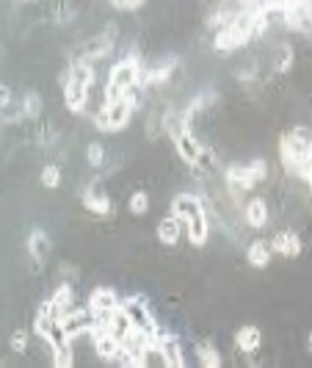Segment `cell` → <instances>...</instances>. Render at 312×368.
Masks as SVG:
<instances>
[{"label":"cell","mask_w":312,"mask_h":368,"mask_svg":"<svg viewBox=\"0 0 312 368\" xmlns=\"http://www.w3.org/2000/svg\"><path fill=\"white\" fill-rule=\"evenodd\" d=\"M50 355H52V366L55 368H72L75 366V352H72V346H69V343L52 346Z\"/></svg>","instance_id":"obj_26"},{"label":"cell","mask_w":312,"mask_h":368,"mask_svg":"<svg viewBox=\"0 0 312 368\" xmlns=\"http://www.w3.org/2000/svg\"><path fill=\"white\" fill-rule=\"evenodd\" d=\"M172 141H174V150H177V156L188 163V166H202V169H210L213 163H216V156H213V150L208 147H202V141L194 136L191 128H180V131L172 136Z\"/></svg>","instance_id":"obj_6"},{"label":"cell","mask_w":312,"mask_h":368,"mask_svg":"<svg viewBox=\"0 0 312 368\" xmlns=\"http://www.w3.org/2000/svg\"><path fill=\"white\" fill-rule=\"evenodd\" d=\"M262 343V332L255 327V324H246V327H240L238 332H235V349L240 352V355H255L257 349H260Z\"/></svg>","instance_id":"obj_19"},{"label":"cell","mask_w":312,"mask_h":368,"mask_svg":"<svg viewBox=\"0 0 312 368\" xmlns=\"http://www.w3.org/2000/svg\"><path fill=\"white\" fill-rule=\"evenodd\" d=\"M194 352H196V360H199V366L202 368H218L221 366V355H218V349H216L210 341H199L196 346H194Z\"/></svg>","instance_id":"obj_24"},{"label":"cell","mask_w":312,"mask_h":368,"mask_svg":"<svg viewBox=\"0 0 312 368\" xmlns=\"http://www.w3.org/2000/svg\"><path fill=\"white\" fill-rule=\"evenodd\" d=\"M122 310H125L128 318H130L133 330L150 335L152 341H160V338L166 335V330L157 324L155 315L150 313V305H147L144 296H125V299H122Z\"/></svg>","instance_id":"obj_7"},{"label":"cell","mask_w":312,"mask_h":368,"mask_svg":"<svg viewBox=\"0 0 312 368\" xmlns=\"http://www.w3.org/2000/svg\"><path fill=\"white\" fill-rule=\"evenodd\" d=\"M271 258H274V249H271V244L262 241V238L252 241L249 249H246V261H249V266H255V269H265V266L271 263Z\"/></svg>","instance_id":"obj_23"},{"label":"cell","mask_w":312,"mask_h":368,"mask_svg":"<svg viewBox=\"0 0 312 368\" xmlns=\"http://www.w3.org/2000/svg\"><path fill=\"white\" fill-rule=\"evenodd\" d=\"M271 249H274V255H282V258H299L301 255V241L296 233H277V236L271 238Z\"/></svg>","instance_id":"obj_21"},{"label":"cell","mask_w":312,"mask_h":368,"mask_svg":"<svg viewBox=\"0 0 312 368\" xmlns=\"http://www.w3.org/2000/svg\"><path fill=\"white\" fill-rule=\"evenodd\" d=\"M141 75H144V64L138 55H125L119 58L111 72H108V83H105V100H119L125 94H130L135 89H141Z\"/></svg>","instance_id":"obj_4"},{"label":"cell","mask_w":312,"mask_h":368,"mask_svg":"<svg viewBox=\"0 0 312 368\" xmlns=\"http://www.w3.org/2000/svg\"><path fill=\"white\" fill-rule=\"evenodd\" d=\"M39 183L45 185V188H58L61 185V169L55 163H48L42 169V175H39Z\"/></svg>","instance_id":"obj_29"},{"label":"cell","mask_w":312,"mask_h":368,"mask_svg":"<svg viewBox=\"0 0 312 368\" xmlns=\"http://www.w3.org/2000/svg\"><path fill=\"white\" fill-rule=\"evenodd\" d=\"M17 114H20V119H39V114H42V97L36 92H26L23 100H20Z\"/></svg>","instance_id":"obj_25"},{"label":"cell","mask_w":312,"mask_h":368,"mask_svg":"<svg viewBox=\"0 0 312 368\" xmlns=\"http://www.w3.org/2000/svg\"><path fill=\"white\" fill-rule=\"evenodd\" d=\"M182 230H185V224H182V222L177 219V216H174V213H172V210H169V213H166V216L157 222L155 233H157V241H160V244H166V247H174V244L180 241Z\"/></svg>","instance_id":"obj_17"},{"label":"cell","mask_w":312,"mask_h":368,"mask_svg":"<svg viewBox=\"0 0 312 368\" xmlns=\"http://www.w3.org/2000/svg\"><path fill=\"white\" fill-rule=\"evenodd\" d=\"M160 355H163V366L166 368H182L185 366V355H182V346H180V338H174V335H163L160 341Z\"/></svg>","instance_id":"obj_20"},{"label":"cell","mask_w":312,"mask_h":368,"mask_svg":"<svg viewBox=\"0 0 312 368\" xmlns=\"http://www.w3.org/2000/svg\"><path fill=\"white\" fill-rule=\"evenodd\" d=\"M28 343H30V335H28L26 330H14V335L9 338V346H11L14 355H23L28 349Z\"/></svg>","instance_id":"obj_31"},{"label":"cell","mask_w":312,"mask_h":368,"mask_svg":"<svg viewBox=\"0 0 312 368\" xmlns=\"http://www.w3.org/2000/svg\"><path fill=\"white\" fill-rule=\"evenodd\" d=\"M293 67V48L290 45H279V50H277V64H274V72H287Z\"/></svg>","instance_id":"obj_28"},{"label":"cell","mask_w":312,"mask_h":368,"mask_svg":"<svg viewBox=\"0 0 312 368\" xmlns=\"http://www.w3.org/2000/svg\"><path fill=\"white\" fill-rule=\"evenodd\" d=\"M83 208L97 213V216H111V213H113V202H111V197L103 194V191L86 188V191H83Z\"/></svg>","instance_id":"obj_22"},{"label":"cell","mask_w":312,"mask_h":368,"mask_svg":"<svg viewBox=\"0 0 312 368\" xmlns=\"http://www.w3.org/2000/svg\"><path fill=\"white\" fill-rule=\"evenodd\" d=\"M185 236L188 241L194 244V247H205L210 238V219H208V208L196 210V213H191L185 222Z\"/></svg>","instance_id":"obj_11"},{"label":"cell","mask_w":312,"mask_h":368,"mask_svg":"<svg viewBox=\"0 0 312 368\" xmlns=\"http://www.w3.org/2000/svg\"><path fill=\"white\" fill-rule=\"evenodd\" d=\"M113 45H116V26H108L103 31V33H97V36H91L83 48H80V55L78 58H83V61H103V58H108L111 53H113Z\"/></svg>","instance_id":"obj_8"},{"label":"cell","mask_w":312,"mask_h":368,"mask_svg":"<svg viewBox=\"0 0 312 368\" xmlns=\"http://www.w3.org/2000/svg\"><path fill=\"white\" fill-rule=\"evenodd\" d=\"M11 89H9V86H3V83H0V111H3V114H6V111H9V108H11Z\"/></svg>","instance_id":"obj_32"},{"label":"cell","mask_w":312,"mask_h":368,"mask_svg":"<svg viewBox=\"0 0 312 368\" xmlns=\"http://www.w3.org/2000/svg\"><path fill=\"white\" fill-rule=\"evenodd\" d=\"M61 324H64V332H67V338L69 341H75L80 335H91L94 332V327H97V318L94 313L89 310V308H72L69 313L61 318Z\"/></svg>","instance_id":"obj_9"},{"label":"cell","mask_w":312,"mask_h":368,"mask_svg":"<svg viewBox=\"0 0 312 368\" xmlns=\"http://www.w3.org/2000/svg\"><path fill=\"white\" fill-rule=\"evenodd\" d=\"M177 58H166L155 67H144V75H141V89H155V86H163L169 83L172 75L177 72Z\"/></svg>","instance_id":"obj_12"},{"label":"cell","mask_w":312,"mask_h":368,"mask_svg":"<svg viewBox=\"0 0 312 368\" xmlns=\"http://www.w3.org/2000/svg\"><path fill=\"white\" fill-rule=\"evenodd\" d=\"M86 158H89V163L94 166V169H100L105 163V147L100 144V141H91L89 144V150H86Z\"/></svg>","instance_id":"obj_30"},{"label":"cell","mask_w":312,"mask_h":368,"mask_svg":"<svg viewBox=\"0 0 312 368\" xmlns=\"http://www.w3.org/2000/svg\"><path fill=\"white\" fill-rule=\"evenodd\" d=\"M128 208H130L133 216H144L150 210V194L147 191H135L130 200H128Z\"/></svg>","instance_id":"obj_27"},{"label":"cell","mask_w":312,"mask_h":368,"mask_svg":"<svg viewBox=\"0 0 312 368\" xmlns=\"http://www.w3.org/2000/svg\"><path fill=\"white\" fill-rule=\"evenodd\" d=\"M279 158L287 175L293 178H307L312 166V131L304 125H296L282 136L279 141Z\"/></svg>","instance_id":"obj_1"},{"label":"cell","mask_w":312,"mask_h":368,"mask_svg":"<svg viewBox=\"0 0 312 368\" xmlns=\"http://www.w3.org/2000/svg\"><path fill=\"white\" fill-rule=\"evenodd\" d=\"M122 305V299H119V293L113 288H108V286H100V288H94L89 293V302H86V308L94 313V318H103V315L113 313L116 308Z\"/></svg>","instance_id":"obj_10"},{"label":"cell","mask_w":312,"mask_h":368,"mask_svg":"<svg viewBox=\"0 0 312 368\" xmlns=\"http://www.w3.org/2000/svg\"><path fill=\"white\" fill-rule=\"evenodd\" d=\"M144 0H111L113 9H138Z\"/></svg>","instance_id":"obj_33"},{"label":"cell","mask_w":312,"mask_h":368,"mask_svg":"<svg viewBox=\"0 0 312 368\" xmlns=\"http://www.w3.org/2000/svg\"><path fill=\"white\" fill-rule=\"evenodd\" d=\"M45 305L50 308V313L55 315V318H64V315L75 308V291H72V286H69V283H61L58 288L52 291V296Z\"/></svg>","instance_id":"obj_16"},{"label":"cell","mask_w":312,"mask_h":368,"mask_svg":"<svg viewBox=\"0 0 312 368\" xmlns=\"http://www.w3.org/2000/svg\"><path fill=\"white\" fill-rule=\"evenodd\" d=\"M240 219L246 222V227H252V230H262L265 224H268V202L262 200V197H249L246 202H243V210H240Z\"/></svg>","instance_id":"obj_14"},{"label":"cell","mask_w":312,"mask_h":368,"mask_svg":"<svg viewBox=\"0 0 312 368\" xmlns=\"http://www.w3.org/2000/svg\"><path fill=\"white\" fill-rule=\"evenodd\" d=\"M94 78H97V72H94L91 61L75 58L69 64V70L64 72V105H67V111H72V114H83L86 111Z\"/></svg>","instance_id":"obj_2"},{"label":"cell","mask_w":312,"mask_h":368,"mask_svg":"<svg viewBox=\"0 0 312 368\" xmlns=\"http://www.w3.org/2000/svg\"><path fill=\"white\" fill-rule=\"evenodd\" d=\"M307 343H310V352H312V332H310V338H307Z\"/></svg>","instance_id":"obj_34"},{"label":"cell","mask_w":312,"mask_h":368,"mask_svg":"<svg viewBox=\"0 0 312 368\" xmlns=\"http://www.w3.org/2000/svg\"><path fill=\"white\" fill-rule=\"evenodd\" d=\"M208 208V202L199 197V194H188V191H182V194H177L174 200H172V213L180 219V222H185L191 213H196V210Z\"/></svg>","instance_id":"obj_18"},{"label":"cell","mask_w":312,"mask_h":368,"mask_svg":"<svg viewBox=\"0 0 312 368\" xmlns=\"http://www.w3.org/2000/svg\"><path fill=\"white\" fill-rule=\"evenodd\" d=\"M28 255H30V261H33V271H39L42 269V263L48 261V255H50V236L42 230V227H33L30 230V236H28Z\"/></svg>","instance_id":"obj_15"},{"label":"cell","mask_w":312,"mask_h":368,"mask_svg":"<svg viewBox=\"0 0 312 368\" xmlns=\"http://www.w3.org/2000/svg\"><path fill=\"white\" fill-rule=\"evenodd\" d=\"M138 105L141 103H138V97H133V92L119 97V100H105L103 108L94 114V128L103 133H122L130 125Z\"/></svg>","instance_id":"obj_5"},{"label":"cell","mask_w":312,"mask_h":368,"mask_svg":"<svg viewBox=\"0 0 312 368\" xmlns=\"http://www.w3.org/2000/svg\"><path fill=\"white\" fill-rule=\"evenodd\" d=\"M265 178H268V163L262 158H255L252 163H230L224 169V188H227L230 200L243 210V202H240L243 194L255 191Z\"/></svg>","instance_id":"obj_3"},{"label":"cell","mask_w":312,"mask_h":368,"mask_svg":"<svg viewBox=\"0 0 312 368\" xmlns=\"http://www.w3.org/2000/svg\"><path fill=\"white\" fill-rule=\"evenodd\" d=\"M91 343H94L97 357H100V360H108V363H113V360H116V355H119V349H122V341H119L113 332H108L105 327H94V332H91Z\"/></svg>","instance_id":"obj_13"}]
</instances>
